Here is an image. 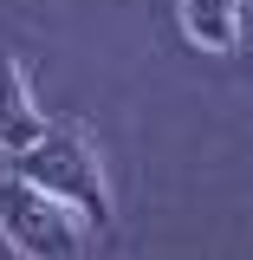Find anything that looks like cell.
<instances>
[{
	"mask_svg": "<svg viewBox=\"0 0 253 260\" xmlns=\"http://www.w3.org/2000/svg\"><path fill=\"white\" fill-rule=\"evenodd\" d=\"M13 162V176H26V182H39L46 195H59L71 215H85L91 228H111V182H104V162H97V143L85 137L78 124H46V137L32 143V150H20Z\"/></svg>",
	"mask_w": 253,
	"mask_h": 260,
	"instance_id": "obj_1",
	"label": "cell"
},
{
	"mask_svg": "<svg viewBox=\"0 0 253 260\" xmlns=\"http://www.w3.org/2000/svg\"><path fill=\"white\" fill-rule=\"evenodd\" d=\"M175 20L195 52H214V59L240 52V0H182Z\"/></svg>",
	"mask_w": 253,
	"mask_h": 260,
	"instance_id": "obj_4",
	"label": "cell"
},
{
	"mask_svg": "<svg viewBox=\"0 0 253 260\" xmlns=\"http://www.w3.org/2000/svg\"><path fill=\"white\" fill-rule=\"evenodd\" d=\"M39 137H46V117L26 91V72H20L13 52H0V156H20Z\"/></svg>",
	"mask_w": 253,
	"mask_h": 260,
	"instance_id": "obj_3",
	"label": "cell"
},
{
	"mask_svg": "<svg viewBox=\"0 0 253 260\" xmlns=\"http://www.w3.org/2000/svg\"><path fill=\"white\" fill-rule=\"evenodd\" d=\"M0 234L13 241L20 260H85V234L78 215L65 208L59 195H46L26 176H0Z\"/></svg>",
	"mask_w": 253,
	"mask_h": 260,
	"instance_id": "obj_2",
	"label": "cell"
}]
</instances>
